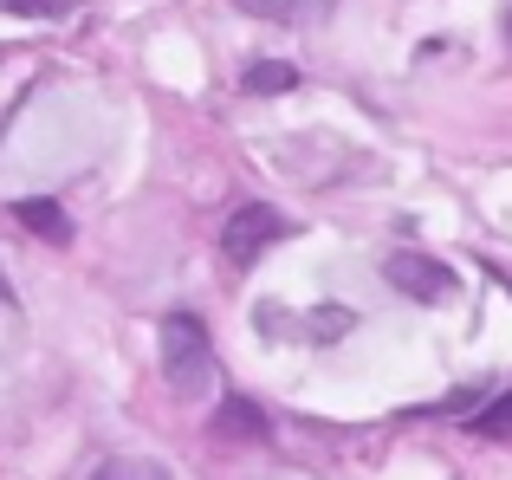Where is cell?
<instances>
[{
    "instance_id": "1",
    "label": "cell",
    "mask_w": 512,
    "mask_h": 480,
    "mask_svg": "<svg viewBox=\"0 0 512 480\" xmlns=\"http://www.w3.org/2000/svg\"><path fill=\"white\" fill-rule=\"evenodd\" d=\"M156 357H163V383L175 396H208V383H214V338H208V325H201L195 312H169L163 318V338H156Z\"/></svg>"
},
{
    "instance_id": "2",
    "label": "cell",
    "mask_w": 512,
    "mask_h": 480,
    "mask_svg": "<svg viewBox=\"0 0 512 480\" xmlns=\"http://www.w3.org/2000/svg\"><path fill=\"white\" fill-rule=\"evenodd\" d=\"M279 234H286V221H279L273 208L247 202V208H234V215L221 221V253H227L234 266H253V260H260V253L273 247Z\"/></svg>"
},
{
    "instance_id": "3",
    "label": "cell",
    "mask_w": 512,
    "mask_h": 480,
    "mask_svg": "<svg viewBox=\"0 0 512 480\" xmlns=\"http://www.w3.org/2000/svg\"><path fill=\"white\" fill-rule=\"evenodd\" d=\"M383 273H389V286H396V292H409V299H422V305L454 299V273L441 260H428V253H389Z\"/></svg>"
},
{
    "instance_id": "4",
    "label": "cell",
    "mask_w": 512,
    "mask_h": 480,
    "mask_svg": "<svg viewBox=\"0 0 512 480\" xmlns=\"http://www.w3.org/2000/svg\"><path fill=\"white\" fill-rule=\"evenodd\" d=\"M13 215H20V228H33L39 240H52V247H65V240H72V221H65V208L46 202V195H26Z\"/></svg>"
},
{
    "instance_id": "5",
    "label": "cell",
    "mask_w": 512,
    "mask_h": 480,
    "mask_svg": "<svg viewBox=\"0 0 512 480\" xmlns=\"http://www.w3.org/2000/svg\"><path fill=\"white\" fill-rule=\"evenodd\" d=\"M214 429H221V435H240V442H266V435H273V422H266L247 396H227V409L214 416Z\"/></svg>"
},
{
    "instance_id": "6",
    "label": "cell",
    "mask_w": 512,
    "mask_h": 480,
    "mask_svg": "<svg viewBox=\"0 0 512 480\" xmlns=\"http://www.w3.org/2000/svg\"><path fill=\"white\" fill-rule=\"evenodd\" d=\"M292 85H299V72H292V65H279V59L247 65V78H240V91H247V98H279V91H292Z\"/></svg>"
},
{
    "instance_id": "7",
    "label": "cell",
    "mask_w": 512,
    "mask_h": 480,
    "mask_svg": "<svg viewBox=\"0 0 512 480\" xmlns=\"http://www.w3.org/2000/svg\"><path fill=\"white\" fill-rule=\"evenodd\" d=\"M474 429L487 435V442H512V390H506V396H493V403L480 409V416H474Z\"/></svg>"
},
{
    "instance_id": "8",
    "label": "cell",
    "mask_w": 512,
    "mask_h": 480,
    "mask_svg": "<svg viewBox=\"0 0 512 480\" xmlns=\"http://www.w3.org/2000/svg\"><path fill=\"white\" fill-rule=\"evenodd\" d=\"M91 480H169V468H156V461H104Z\"/></svg>"
},
{
    "instance_id": "9",
    "label": "cell",
    "mask_w": 512,
    "mask_h": 480,
    "mask_svg": "<svg viewBox=\"0 0 512 480\" xmlns=\"http://www.w3.org/2000/svg\"><path fill=\"white\" fill-rule=\"evenodd\" d=\"M0 7H7V13H26V20H59L72 0H0Z\"/></svg>"
},
{
    "instance_id": "10",
    "label": "cell",
    "mask_w": 512,
    "mask_h": 480,
    "mask_svg": "<svg viewBox=\"0 0 512 480\" xmlns=\"http://www.w3.org/2000/svg\"><path fill=\"white\" fill-rule=\"evenodd\" d=\"M0 305H13V286H7V279H0Z\"/></svg>"
},
{
    "instance_id": "11",
    "label": "cell",
    "mask_w": 512,
    "mask_h": 480,
    "mask_svg": "<svg viewBox=\"0 0 512 480\" xmlns=\"http://www.w3.org/2000/svg\"><path fill=\"white\" fill-rule=\"evenodd\" d=\"M506 286H512V279H506Z\"/></svg>"
}]
</instances>
